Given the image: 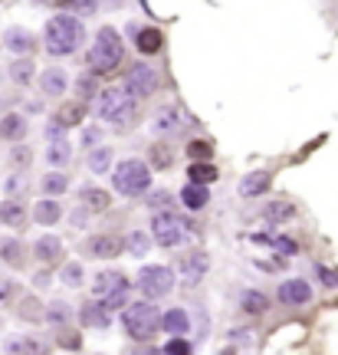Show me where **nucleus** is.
<instances>
[{"label":"nucleus","mask_w":338,"mask_h":355,"mask_svg":"<svg viewBox=\"0 0 338 355\" xmlns=\"http://www.w3.org/2000/svg\"><path fill=\"white\" fill-rule=\"evenodd\" d=\"M86 36V27L82 20H76L73 14H56L43 30V40H46V53L53 56H73L79 43Z\"/></svg>","instance_id":"obj_1"},{"label":"nucleus","mask_w":338,"mask_h":355,"mask_svg":"<svg viewBox=\"0 0 338 355\" xmlns=\"http://www.w3.org/2000/svg\"><path fill=\"white\" fill-rule=\"evenodd\" d=\"M122 53H125L122 36H118L112 27H102L99 33H95V43H92V50L86 53L89 69H92V73H99V76H109L118 63H122Z\"/></svg>","instance_id":"obj_2"},{"label":"nucleus","mask_w":338,"mask_h":355,"mask_svg":"<svg viewBox=\"0 0 338 355\" xmlns=\"http://www.w3.org/2000/svg\"><path fill=\"white\" fill-rule=\"evenodd\" d=\"M95 112H99L102 122L125 129V125L132 122V116H135V99L122 86H109V89L99 92V99H95Z\"/></svg>","instance_id":"obj_3"},{"label":"nucleus","mask_w":338,"mask_h":355,"mask_svg":"<svg viewBox=\"0 0 338 355\" xmlns=\"http://www.w3.org/2000/svg\"><path fill=\"white\" fill-rule=\"evenodd\" d=\"M122 325H125V332H128L132 339L145 342L161 329V312H158L155 303H148V299H142V303H128L125 312H122Z\"/></svg>","instance_id":"obj_4"},{"label":"nucleus","mask_w":338,"mask_h":355,"mask_svg":"<svg viewBox=\"0 0 338 355\" xmlns=\"http://www.w3.org/2000/svg\"><path fill=\"white\" fill-rule=\"evenodd\" d=\"M112 188H115L122 197H142L148 194L151 188V168L145 162H138V158H128V162H122L112 171Z\"/></svg>","instance_id":"obj_5"},{"label":"nucleus","mask_w":338,"mask_h":355,"mask_svg":"<svg viewBox=\"0 0 338 355\" xmlns=\"http://www.w3.org/2000/svg\"><path fill=\"white\" fill-rule=\"evenodd\" d=\"M135 283H138V290H142V296H145L148 303L151 299H164V296H171V290H174V270L161 263L142 266Z\"/></svg>","instance_id":"obj_6"},{"label":"nucleus","mask_w":338,"mask_h":355,"mask_svg":"<svg viewBox=\"0 0 338 355\" xmlns=\"http://www.w3.org/2000/svg\"><path fill=\"white\" fill-rule=\"evenodd\" d=\"M188 125H191V116L184 112V105H177V103L161 105V109H155V116H151V132L161 135V138H177V135H184Z\"/></svg>","instance_id":"obj_7"},{"label":"nucleus","mask_w":338,"mask_h":355,"mask_svg":"<svg viewBox=\"0 0 338 355\" xmlns=\"http://www.w3.org/2000/svg\"><path fill=\"white\" fill-rule=\"evenodd\" d=\"M151 237H155V244H161V247H181V244L188 240V224L181 221L177 214H155Z\"/></svg>","instance_id":"obj_8"},{"label":"nucleus","mask_w":338,"mask_h":355,"mask_svg":"<svg viewBox=\"0 0 338 355\" xmlns=\"http://www.w3.org/2000/svg\"><path fill=\"white\" fill-rule=\"evenodd\" d=\"M158 83H161V73H158L155 66H148V63H138V66H132V73L125 76V86H122V89H125L135 103H138V99L155 96Z\"/></svg>","instance_id":"obj_9"},{"label":"nucleus","mask_w":338,"mask_h":355,"mask_svg":"<svg viewBox=\"0 0 338 355\" xmlns=\"http://www.w3.org/2000/svg\"><path fill=\"white\" fill-rule=\"evenodd\" d=\"M122 250H125V240L118 234H92L86 240V253L95 260H115Z\"/></svg>","instance_id":"obj_10"},{"label":"nucleus","mask_w":338,"mask_h":355,"mask_svg":"<svg viewBox=\"0 0 338 355\" xmlns=\"http://www.w3.org/2000/svg\"><path fill=\"white\" fill-rule=\"evenodd\" d=\"M92 293L95 299L102 303V299H112V296H122L128 293V280H125V273H118V270H102L95 283H92Z\"/></svg>","instance_id":"obj_11"},{"label":"nucleus","mask_w":338,"mask_h":355,"mask_svg":"<svg viewBox=\"0 0 338 355\" xmlns=\"http://www.w3.org/2000/svg\"><path fill=\"white\" fill-rule=\"evenodd\" d=\"M276 296H280L282 306H306V303H312V286L306 280L293 277V280L280 283V293Z\"/></svg>","instance_id":"obj_12"},{"label":"nucleus","mask_w":338,"mask_h":355,"mask_svg":"<svg viewBox=\"0 0 338 355\" xmlns=\"http://www.w3.org/2000/svg\"><path fill=\"white\" fill-rule=\"evenodd\" d=\"M7 355H49V342L40 336H10Z\"/></svg>","instance_id":"obj_13"},{"label":"nucleus","mask_w":338,"mask_h":355,"mask_svg":"<svg viewBox=\"0 0 338 355\" xmlns=\"http://www.w3.org/2000/svg\"><path fill=\"white\" fill-rule=\"evenodd\" d=\"M3 46H7L16 59H27L30 53H33V33H30V30H23V27L3 30Z\"/></svg>","instance_id":"obj_14"},{"label":"nucleus","mask_w":338,"mask_h":355,"mask_svg":"<svg viewBox=\"0 0 338 355\" xmlns=\"http://www.w3.org/2000/svg\"><path fill=\"white\" fill-rule=\"evenodd\" d=\"M40 89H43L49 99H63L66 89H69V76H66V69H59V66L43 69V76H40Z\"/></svg>","instance_id":"obj_15"},{"label":"nucleus","mask_w":338,"mask_h":355,"mask_svg":"<svg viewBox=\"0 0 338 355\" xmlns=\"http://www.w3.org/2000/svg\"><path fill=\"white\" fill-rule=\"evenodd\" d=\"M207 266H210L207 253L204 250H194L191 257H184V260H181V277H184V283H188V286H197V283L204 280Z\"/></svg>","instance_id":"obj_16"},{"label":"nucleus","mask_w":338,"mask_h":355,"mask_svg":"<svg viewBox=\"0 0 338 355\" xmlns=\"http://www.w3.org/2000/svg\"><path fill=\"white\" fill-rule=\"evenodd\" d=\"M63 240H59L56 234H43L36 244H33V253H36V260H43V263H56V260H63Z\"/></svg>","instance_id":"obj_17"},{"label":"nucleus","mask_w":338,"mask_h":355,"mask_svg":"<svg viewBox=\"0 0 338 355\" xmlns=\"http://www.w3.org/2000/svg\"><path fill=\"white\" fill-rule=\"evenodd\" d=\"M30 132V122L20 112H7V116L0 118V138H7V142H23Z\"/></svg>","instance_id":"obj_18"},{"label":"nucleus","mask_w":338,"mask_h":355,"mask_svg":"<svg viewBox=\"0 0 338 355\" xmlns=\"http://www.w3.org/2000/svg\"><path fill=\"white\" fill-rule=\"evenodd\" d=\"M79 207L89 211V214H105L112 207V194L102 191V188H86V191L79 194Z\"/></svg>","instance_id":"obj_19"},{"label":"nucleus","mask_w":338,"mask_h":355,"mask_svg":"<svg viewBox=\"0 0 338 355\" xmlns=\"http://www.w3.org/2000/svg\"><path fill=\"white\" fill-rule=\"evenodd\" d=\"M79 323L89 325V329H109L112 325V312L105 310L102 303H86L79 310Z\"/></svg>","instance_id":"obj_20"},{"label":"nucleus","mask_w":338,"mask_h":355,"mask_svg":"<svg viewBox=\"0 0 338 355\" xmlns=\"http://www.w3.org/2000/svg\"><path fill=\"white\" fill-rule=\"evenodd\" d=\"M273 184V175L269 171H250V175L240 181V197H260V194H266V188Z\"/></svg>","instance_id":"obj_21"},{"label":"nucleus","mask_w":338,"mask_h":355,"mask_svg":"<svg viewBox=\"0 0 338 355\" xmlns=\"http://www.w3.org/2000/svg\"><path fill=\"white\" fill-rule=\"evenodd\" d=\"M135 46H138V53H145V56H155V53H161L164 46V36L158 27H145L135 33Z\"/></svg>","instance_id":"obj_22"},{"label":"nucleus","mask_w":338,"mask_h":355,"mask_svg":"<svg viewBox=\"0 0 338 355\" xmlns=\"http://www.w3.org/2000/svg\"><path fill=\"white\" fill-rule=\"evenodd\" d=\"M161 329L164 332H171L174 339L188 336V329H191V316H188V310H168L161 316Z\"/></svg>","instance_id":"obj_23"},{"label":"nucleus","mask_w":338,"mask_h":355,"mask_svg":"<svg viewBox=\"0 0 338 355\" xmlns=\"http://www.w3.org/2000/svg\"><path fill=\"white\" fill-rule=\"evenodd\" d=\"M82 118H86V103H79V99H76V103H63V105H59L53 122H59L63 129H73V125H79Z\"/></svg>","instance_id":"obj_24"},{"label":"nucleus","mask_w":338,"mask_h":355,"mask_svg":"<svg viewBox=\"0 0 338 355\" xmlns=\"http://www.w3.org/2000/svg\"><path fill=\"white\" fill-rule=\"evenodd\" d=\"M0 260L7 266H14V270H20L23 266V244L16 240V237H0Z\"/></svg>","instance_id":"obj_25"},{"label":"nucleus","mask_w":338,"mask_h":355,"mask_svg":"<svg viewBox=\"0 0 338 355\" xmlns=\"http://www.w3.org/2000/svg\"><path fill=\"white\" fill-rule=\"evenodd\" d=\"M59 217H63V207H59V201H53V197H46V201H40V204H33V221L36 224L53 227V224H59Z\"/></svg>","instance_id":"obj_26"},{"label":"nucleus","mask_w":338,"mask_h":355,"mask_svg":"<svg viewBox=\"0 0 338 355\" xmlns=\"http://www.w3.org/2000/svg\"><path fill=\"white\" fill-rule=\"evenodd\" d=\"M207 201H210V194H207V188H201V184H184V191H181V204L188 207V211H204Z\"/></svg>","instance_id":"obj_27"},{"label":"nucleus","mask_w":338,"mask_h":355,"mask_svg":"<svg viewBox=\"0 0 338 355\" xmlns=\"http://www.w3.org/2000/svg\"><path fill=\"white\" fill-rule=\"evenodd\" d=\"M263 217L266 224H286L295 217V204H289V201H273V204L263 207Z\"/></svg>","instance_id":"obj_28"},{"label":"nucleus","mask_w":338,"mask_h":355,"mask_svg":"<svg viewBox=\"0 0 338 355\" xmlns=\"http://www.w3.org/2000/svg\"><path fill=\"white\" fill-rule=\"evenodd\" d=\"M0 224L3 227H23L27 224V207H20L16 201H3L0 204Z\"/></svg>","instance_id":"obj_29"},{"label":"nucleus","mask_w":338,"mask_h":355,"mask_svg":"<svg viewBox=\"0 0 338 355\" xmlns=\"http://www.w3.org/2000/svg\"><path fill=\"white\" fill-rule=\"evenodd\" d=\"M33 73H36V66H33V56H27V59H14V63H10V69H7V76L14 79L16 86H30Z\"/></svg>","instance_id":"obj_30"},{"label":"nucleus","mask_w":338,"mask_h":355,"mask_svg":"<svg viewBox=\"0 0 338 355\" xmlns=\"http://www.w3.org/2000/svg\"><path fill=\"white\" fill-rule=\"evenodd\" d=\"M240 310L250 312V316H260V312L269 310V299L263 293H256V290H243L240 293Z\"/></svg>","instance_id":"obj_31"},{"label":"nucleus","mask_w":338,"mask_h":355,"mask_svg":"<svg viewBox=\"0 0 338 355\" xmlns=\"http://www.w3.org/2000/svg\"><path fill=\"white\" fill-rule=\"evenodd\" d=\"M112 155H115L112 148H92L89 158H86L89 171H92V175H105V171L112 168Z\"/></svg>","instance_id":"obj_32"},{"label":"nucleus","mask_w":338,"mask_h":355,"mask_svg":"<svg viewBox=\"0 0 338 355\" xmlns=\"http://www.w3.org/2000/svg\"><path fill=\"white\" fill-rule=\"evenodd\" d=\"M188 181L207 188L210 181H217V168H214V164H207V162H194L191 168H188Z\"/></svg>","instance_id":"obj_33"},{"label":"nucleus","mask_w":338,"mask_h":355,"mask_svg":"<svg viewBox=\"0 0 338 355\" xmlns=\"http://www.w3.org/2000/svg\"><path fill=\"white\" fill-rule=\"evenodd\" d=\"M99 83H95V73H82L76 79V96H79V103H89V99H99Z\"/></svg>","instance_id":"obj_34"},{"label":"nucleus","mask_w":338,"mask_h":355,"mask_svg":"<svg viewBox=\"0 0 338 355\" xmlns=\"http://www.w3.org/2000/svg\"><path fill=\"white\" fill-rule=\"evenodd\" d=\"M59 280H63V286H69V290H79L82 286V280H86V270H82V263H63V270H59Z\"/></svg>","instance_id":"obj_35"},{"label":"nucleus","mask_w":338,"mask_h":355,"mask_svg":"<svg viewBox=\"0 0 338 355\" xmlns=\"http://www.w3.org/2000/svg\"><path fill=\"white\" fill-rule=\"evenodd\" d=\"M20 319H30V323H40V319H46L43 303H40L36 296H27V299L20 303Z\"/></svg>","instance_id":"obj_36"},{"label":"nucleus","mask_w":338,"mask_h":355,"mask_svg":"<svg viewBox=\"0 0 338 355\" xmlns=\"http://www.w3.org/2000/svg\"><path fill=\"white\" fill-rule=\"evenodd\" d=\"M69 316H73V310H69V303H63V299H56V303H49V306H46V323L66 325L69 323Z\"/></svg>","instance_id":"obj_37"},{"label":"nucleus","mask_w":338,"mask_h":355,"mask_svg":"<svg viewBox=\"0 0 338 355\" xmlns=\"http://www.w3.org/2000/svg\"><path fill=\"white\" fill-rule=\"evenodd\" d=\"M3 191H7V197L10 201H16L20 194H27L30 191V181H27V175H20V171H14V175L3 181Z\"/></svg>","instance_id":"obj_38"},{"label":"nucleus","mask_w":338,"mask_h":355,"mask_svg":"<svg viewBox=\"0 0 338 355\" xmlns=\"http://www.w3.org/2000/svg\"><path fill=\"white\" fill-rule=\"evenodd\" d=\"M66 188H69V178L59 175V171H49V175L43 178V191L49 194V197H59V194H66Z\"/></svg>","instance_id":"obj_39"},{"label":"nucleus","mask_w":338,"mask_h":355,"mask_svg":"<svg viewBox=\"0 0 338 355\" xmlns=\"http://www.w3.org/2000/svg\"><path fill=\"white\" fill-rule=\"evenodd\" d=\"M171 204H174V194L171 191H151L148 194V207L155 214H171Z\"/></svg>","instance_id":"obj_40"},{"label":"nucleus","mask_w":338,"mask_h":355,"mask_svg":"<svg viewBox=\"0 0 338 355\" xmlns=\"http://www.w3.org/2000/svg\"><path fill=\"white\" fill-rule=\"evenodd\" d=\"M69 158H73V148L66 145V142H56V145H49V151H46V162L53 164V168H63Z\"/></svg>","instance_id":"obj_41"},{"label":"nucleus","mask_w":338,"mask_h":355,"mask_svg":"<svg viewBox=\"0 0 338 355\" xmlns=\"http://www.w3.org/2000/svg\"><path fill=\"white\" fill-rule=\"evenodd\" d=\"M260 244H273L280 253H286V257H293L299 247H295V240H289V237H282V234H269V237H256Z\"/></svg>","instance_id":"obj_42"},{"label":"nucleus","mask_w":338,"mask_h":355,"mask_svg":"<svg viewBox=\"0 0 338 355\" xmlns=\"http://www.w3.org/2000/svg\"><path fill=\"white\" fill-rule=\"evenodd\" d=\"M148 155H151V164H155V168H171V162H174V151H171V148L168 145H151V151H148Z\"/></svg>","instance_id":"obj_43"},{"label":"nucleus","mask_w":338,"mask_h":355,"mask_svg":"<svg viewBox=\"0 0 338 355\" xmlns=\"http://www.w3.org/2000/svg\"><path fill=\"white\" fill-rule=\"evenodd\" d=\"M125 250L135 253V257H145L148 253V237L138 234V230H132V234L125 237Z\"/></svg>","instance_id":"obj_44"},{"label":"nucleus","mask_w":338,"mask_h":355,"mask_svg":"<svg viewBox=\"0 0 338 355\" xmlns=\"http://www.w3.org/2000/svg\"><path fill=\"white\" fill-rule=\"evenodd\" d=\"M30 162H33V151H30L27 145H16L14 151H10V164H14L16 171H23V168H30Z\"/></svg>","instance_id":"obj_45"},{"label":"nucleus","mask_w":338,"mask_h":355,"mask_svg":"<svg viewBox=\"0 0 338 355\" xmlns=\"http://www.w3.org/2000/svg\"><path fill=\"white\" fill-rule=\"evenodd\" d=\"M191 342L188 339H171L168 345H164V355H191Z\"/></svg>","instance_id":"obj_46"},{"label":"nucleus","mask_w":338,"mask_h":355,"mask_svg":"<svg viewBox=\"0 0 338 355\" xmlns=\"http://www.w3.org/2000/svg\"><path fill=\"white\" fill-rule=\"evenodd\" d=\"M66 10H69V14H76V20H79V17H92V14H95V10H99V3H66Z\"/></svg>","instance_id":"obj_47"},{"label":"nucleus","mask_w":338,"mask_h":355,"mask_svg":"<svg viewBox=\"0 0 338 355\" xmlns=\"http://www.w3.org/2000/svg\"><path fill=\"white\" fill-rule=\"evenodd\" d=\"M315 273L322 277V283L328 290H338V270H328V266H315Z\"/></svg>","instance_id":"obj_48"},{"label":"nucleus","mask_w":338,"mask_h":355,"mask_svg":"<svg viewBox=\"0 0 338 355\" xmlns=\"http://www.w3.org/2000/svg\"><path fill=\"white\" fill-rule=\"evenodd\" d=\"M46 138H49V145H56V142H66V129H63L59 122H49V125H46Z\"/></svg>","instance_id":"obj_49"},{"label":"nucleus","mask_w":338,"mask_h":355,"mask_svg":"<svg viewBox=\"0 0 338 355\" xmlns=\"http://www.w3.org/2000/svg\"><path fill=\"white\" fill-rule=\"evenodd\" d=\"M14 286H16V283H10V280H0V299H7V296L14 293Z\"/></svg>","instance_id":"obj_50"},{"label":"nucleus","mask_w":338,"mask_h":355,"mask_svg":"<svg viewBox=\"0 0 338 355\" xmlns=\"http://www.w3.org/2000/svg\"><path fill=\"white\" fill-rule=\"evenodd\" d=\"M188 151H191V155H207V151H210V145H204V142H194V145H188Z\"/></svg>","instance_id":"obj_51"},{"label":"nucleus","mask_w":338,"mask_h":355,"mask_svg":"<svg viewBox=\"0 0 338 355\" xmlns=\"http://www.w3.org/2000/svg\"><path fill=\"white\" fill-rule=\"evenodd\" d=\"M99 135H102V129H89V132H86V138H82V145H92V142H95Z\"/></svg>","instance_id":"obj_52"},{"label":"nucleus","mask_w":338,"mask_h":355,"mask_svg":"<svg viewBox=\"0 0 338 355\" xmlns=\"http://www.w3.org/2000/svg\"><path fill=\"white\" fill-rule=\"evenodd\" d=\"M59 342H63L66 349H79V339H76V336H66V339H59Z\"/></svg>","instance_id":"obj_53"},{"label":"nucleus","mask_w":338,"mask_h":355,"mask_svg":"<svg viewBox=\"0 0 338 355\" xmlns=\"http://www.w3.org/2000/svg\"><path fill=\"white\" fill-rule=\"evenodd\" d=\"M135 355H164V352H161V349H151V345H145V349H138Z\"/></svg>","instance_id":"obj_54"}]
</instances>
